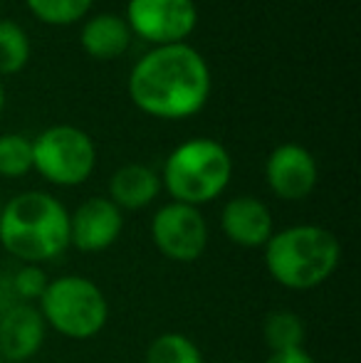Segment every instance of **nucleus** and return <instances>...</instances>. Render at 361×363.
I'll list each match as a JSON object with an SVG mask.
<instances>
[{
  "label": "nucleus",
  "instance_id": "obj_8",
  "mask_svg": "<svg viewBox=\"0 0 361 363\" xmlns=\"http://www.w3.org/2000/svg\"><path fill=\"white\" fill-rule=\"evenodd\" d=\"M126 25L131 35L154 48L186 43L198 25V8L193 0H129Z\"/></svg>",
  "mask_w": 361,
  "mask_h": 363
},
{
  "label": "nucleus",
  "instance_id": "obj_9",
  "mask_svg": "<svg viewBox=\"0 0 361 363\" xmlns=\"http://www.w3.org/2000/svg\"><path fill=\"white\" fill-rule=\"evenodd\" d=\"M265 181L279 201H304L317 188L319 168L314 156L299 144H279L265 161Z\"/></svg>",
  "mask_w": 361,
  "mask_h": 363
},
{
  "label": "nucleus",
  "instance_id": "obj_11",
  "mask_svg": "<svg viewBox=\"0 0 361 363\" xmlns=\"http://www.w3.org/2000/svg\"><path fill=\"white\" fill-rule=\"evenodd\" d=\"M48 324L35 304L15 301L0 314V359L8 363L30 361L45 344Z\"/></svg>",
  "mask_w": 361,
  "mask_h": 363
},
{
  "label": "nucleus",
  "instance_id": "obj_2",
  "mask_svg": "<svg viewBox=\"0 0 361 363\" xmlns=\"http://www.w3.org/2000/svg\"><path fill=\"white\" fill-rule=\"evenodd\" d=\"M0 245L25 264L57 259L70 247V213L55 196L28 191L3 203Z\"/></svg>",
  "mask_w": 361,
  "mask_h": 363
},
{
  "label": "nucleus",
  "instance_id": "obj_22",
  "mask_svg": "<svg viewBox=\"0 0 361 363\" xmlns=\"http://www.w3.org/2000/svg\"><path fill=\"white\" fill-rule=\"evenodd\" d=\"M5 111V89H3V82H0V114Z\"/></svg>",
  "mask_w": 361,
  "mask_h": 363
},
{
  "label": "nucleus",
  "instance_id": "obj_10",
  "mask_svg": "<svg viewBox=\"0 0 361 363\" xmlns=\"http://www.w3.org/2000/svg\"><path fill=\"white\" fill-rule=\"evenodd\" d=\"M124 233V213L104 196H91L70 213V247L104 252Z\"/></svg>",
  "mask_w": 361,
  "mask_h": 363
},
{
  "label": "nucleus",
  "instance_id": "obj_19",
  "mask_svg": "<svg viewBox=\"0 0 361 363\" xmlns=\"http://www.w3.org/2000/svg\"><path fill=\"white\" fill-rule=\"evenodd\" d=\"M33 171V139L23 134L0 136V178H23Z\"/></svg>",
  "mask_w": 361,
  "mask_h": 363
},
{
  "label": "nucleus",
  "instance_id": "obj_7",
  "mask_svg": "<svg viewBox=\"0 0 361 363\" xmlns=\"http://www.w3.org/2000/svg\"><path fill=\"white\" fill-rule=\"evenodd\" d=\"M151 240L166 259L191 264L208 247V223L201 208L171 201L151 218Z\"/></svg>",
  "mask_w": 361,
  "mask_h": 363
},
{
  "label": "nucleus",
  "instance_id": "obj_3",
  "mask_svg": "<svg viewBox=\"0 0 361 363\" xmlns=\"http://www.w3.org/2000/svg\"><path fill=\"white\" fill-rule=\"evenodd\" d=\"M267 274L284 289H317L337 272L342 245L337 235L319 225H292L272 233L265 247Z\"/></svg>",
  "mask_w": 361,
  "mask_h": 363
},
{
  "label": "nucleus",
  "instance_id": "obj_18",
  "mask_svg": "<svg viewBox=\"0 0 361 363\" xmlns=\"http://www.w3.org/2000/svg\"><path fill=\"white\" fill-rule=\"evenodd\" d=\"M28 10L45 25L65 28L74 25L89 13L94 0H25Z\"/></svg>",
  "mask_w": 361,
  "mask_h": 363
},
{
  "label": "nucleus",
  "instance_id": "obj_21",
  "mask_svg": "<svg viewBox=\"0 0 361 363\" xmlns=\"http://www.w3.org/2000/svg\"><path fill=\"white\" fill-rule=\"evenodd\" d=\"M265 363H314L307 349H289V351H274L267 356Z\"/></svg>",
  "mask_w": 361,
  "mask_h": 363
},
{
  "label": "nucleus",
  "instance_id": "obj_12",
  "mask_svg": "<svg viewBox=\"0 0 361 363\" xmlns=\"http://www.w3.org/2000/svg\"><path fill=\"white\" fill-rule=\"evenodd\" d=\"M223 235L243 250H260L274 233L272 213L260 198L235 196L223 206Z\"/></svg>",
  "mask_w": 361,
  "mask_h": 363
},
{
  "label": "nucleus",
  "instance_id": "obj_25",
  "mask_svg": "<svg viewBox=\"0 0 361 363\" xmlns=\"http://www.w3.org/2000/svg\"><path fill=\"white\" fill-rule=\"evenodd\" d=\"M228 363H238V361H228Z\"/></svg>",
  "mask_w": 361,
  "mask_h": 363
},
{
  "label": "nucleus",
  "instance_id": "obj_6",
  "mask_svg": "<svg viewBox=\"0 0 361 363\" xmlns=\"http://www.w3.org/2000/svg\"><path fill=\"white\" fill-rule=\"evenodd\" d=\"M96 166L91 136L79 126L55 124L33 139V171L60 188L82 186Z\"/></svg>",
  "mask_w": 361,
  "mask_h": 363
},
{
  "label": "nucleus",
  "instance_id": "obj_1",
  "mask_svg": "<svg viewBox=\"0 0 361 363\" xmlns=\"http://www.w3.org/2000/svg\"><path fill=\"white\" fill-rule=\"evenodd\" d=\"M211 86L206 57L188 43L151 48L136 60L126 82L136 109L164 121L196 116L208 104Z\"/></svg>",
  "mask_w": 361,
  "mask_h": 363
},
{
  "label": "nucleus",
  "instance_id": "obj_14",
  "mask_svg": "<svg viewBox=\"0 0 361 363\" xmlns=\"http://www.w3.org/2000/svg\"><path fill=\"white\" fill-rule=\"evenodd\" d=\"M131 30L126 20L116 13H96L89 20H84L79 45L84 52L94 60H116L129 50Z\"/></svg>",
  "mask_w": 361,
  "mask_h": 363
},
{
  "label": "nucleus",
  "instance_id": "obj_24",
  "mask_svg": "<svg viewBox=\"0 0 361 363\" xmlns=\"http://www.w3.org/2000/svg\"><path fill=\"white\" fill-rule=\"evenodd\" d=\"M0 363H8V361H3V359H0Z\"/></svg>",
  "mask_w": 361,
  "mask_h": 363
},
{
  "label": "nucleus",
  "instance_id": "obj_20",
  "mask_svg": "<svg viewBox=\"0 0 361 363\" xmlns=\"http://www.w3.org/2000/svg\"><path fill=\"white\" fill-rule=\"evenodd\" d=\"M13 296L18 301H25V304H33V301H40V296L48 289V272L43 269V264H23L18 272L13 274Z\"/></svg>",
  "mask_w": 361,
  "mask_h": 363
},
{
  "label": "nucleus",
  "instance_id": "obj_17",
  "mask_svg": "<svg viewBox=\"0 0 361 363\" xmlns=\"http://www.w3.org/2000/svg\"><path fill=\"white\" fill-rule=\"evenodd\" d=\"M30 38L15 20H0V74H18L30 62Z\"/></svg>",
  "mask_w": 361,
  "mask_h": 363
},
{
  "label": "nucleus",
  "instance_id": "obj_23",
  "mask_svg": "<svg viewBox=\"0 0 361 363\" xmlns=\"http://www.w3.org/2000/svg\"><path fill=\"white\" fill-rule=\"evenodd\" d=\"M0 216H3V201H0Z\"/></svg>",
  "mask_w": 361,
  "mask_h": 363
},
{
  "label": "nucleus",
  "instance_id": "obj_4",
  "mask_svg": "<svg viewBox=\"0 0 361 363\" xmlns=\"http://www.w3.org/2000/svg\"><path fill=\"white\" fill-rule=\"evenodd\" d=\"M233 178V158L216 139H188L169 153L164 163L161 188L171 201L201 208L213 203Z\"/></svg>",
  "mask_w": 361,
  "mask_h": 363
},
{
  "label": "nucleus",
  "instance_id": "obj_13",
  "mask_svg": "<svg viewBox=\"0 0 361 363\" xmlns=\"http://www.w3.org/2000/svg\"><path fill=\"white\" fill-rule=\"evenodd\" d=\"M161 193V176L144 163H126L109 178V201L124 211L149 208Z\"/></svg>",
  "mask_w": 361,
  "mask_h": 363
},
{
  "label": "nucleus",
  "instance_id": "obj_16",
  "mask_svg": "<svg viewBox=\"0 0 361 363\" xmlns=\"http://www.w3.org/2000/svg\"><path fill=\"white\" fill-rule=\"evenodd\" d=\"M144 363H203V351L186 334L166 331L149 344Z\"/></svg>",
  "mask_w": 361,
  "mask_h": 363
},
{
  "label": "nucleus",
  "instance_id": "obj_15",
  "mask_svg": "<svg viewBox=\"0 0 361 363\" xmlns=\"http://www.w3.org/2000/svg\"><path fill=\"white\" fill-rule=\"evenodd\" d=\"M304 319L289 309H274L262 321V339H265L270 354L274 351L304 349Z\"/></svg>",
  "mask_w": 361,
  "mask_h": 363
},
{
  "label": "nucleus",
  "instance_id": "obj_5",
  "mask_svg": "<svg viewBox=\"0 0 361 363\" xmlns=\"http://www.w3.org/2000/svg\"><path fill=\"white\" fill-rule=\"evenodd\" d=\"M38 309L50 329L72 341L94 339L109 321V301L104 291L82 274L50 279Z\"/></svg>",
  "mask_w": 361,
  "mask_h": 363
}]
</instances>
